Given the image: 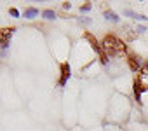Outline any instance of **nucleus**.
I'll return each instance as SVG.
<instances>
[{
    "mask_svg": "<svg viewBox=\"0 0 148 131\" xmlns=\"http://www.w3.org/2000/svg\"><path fill=\"white\" fill-rule=\"evenodd\" d=\"M101 46H103V51L108 52L110 56H122L127 51V46L124 44V40H120L115 35H106L103 39V44Z\"/></svg>",
    "mask_w": 148,
    "mask_h": 131,
    "instance_id": "obj_1",
    "label": "nucleus"
},
{
    "mask_svg": "<svg viewBox=\"0 0 148 131\" xmlns=\"http://www.w3.org/2000/svg\"><path fill=\"white\" fill-rule=\"evenodd\" d=\"M16 32L14 26H4L0 28V47L2 49H7L9 44H11V35Z\"/></svg>",
    "mask_w": 148,
    "mask_h": 131,
    "instance_id": "obj_2",
    "label": "nucleus"
},
{
    "mask_svg": "<svg viewBox=\"0 0 148 131\" xmlns=\"http://www.w3.org/2000/svg\"><path fill=\"white\" fill-rule=\"evenodd\" d=\"M148 91V84L141 79V75H138L134 79V96H136V101L141 103V93Z\"/></svg>",
    "mask_w": 148,
    "mask_h": 131,
    "instance_id": "obj_3",
    "label": "nucleus"
},
{
    "mask_svg": "<svg viewBox=\"0 0 148 131\" xmlns=\"http://www.w3.org/2000/svg\"><path fill=\"white\" fill-rule=\"evenodd\" d=\"M127 61H129V67H131V70H132V72H139V70H141V68H139L141 59H139V56H138V54L129 52V54H127Z\"/></svg>",
    "mask_w": 148,
    "mask_h": 131,
    "instance_id": "obj_4",
    "label": "nucleus"
},
{
    "mask_svg": "<svg viewBox=\"0 0 148 131\" xmlns=\"http://www.w3.org/2000/svg\"><path fill=\"white\" fill-rule=\"evenodd\" d=\"M61 75H59V86H64L66 84V81L70 79V65L64 61V63H61Z\"/></svg>",
    "mask_w": 148,
    "mask_h": 131,
    "instance_id": "obj_5",
    "label": "nucleus"
},
{
    "mask_svg": "<svg viewBox=\"0 0 148 131\" xmlns=\"http://www.w3.org/2000/svg\"><path fill=\"white\" fill-rule=\"evenodd\" d=\"M84 37H86V39L89 40V44H91V47H92V49H94V51H96L98 54H101V52H103V47L99 46V42L96 40V37H94V35H92L91 32H86V33H84Z\"/></svg>",
    "mask_w": 148,
    "mask_h": 131,
    "instance_id": "obj_6",
    "label": "nucleus"
},
{
    "mask_svg": "<svg viewBox=\"0 0 148 131\" xmlns=\"http://www.w3.org/2000/svg\"><path fill=\"white\" fill-rule=\"evenodd\" d=\"M23 16H25L26 19H33V18L38 16V9H35V7H28V9H25Z\"/></svg>",
    "mask_w": 148,
    "mask_h": 131,
    "instance_id": "obj_7",
    "label": "nucleus"
},
{
    "mask_svg": "<svg viewBox=\"0 0 148 131\" xmlns=\"http://www.w3.org/2000/svg\"><path fill=\"white\" fill-rule=\"evenodd\" d=\"M105 18L108 21H112V23H119V16L115 12H112V11H105Z\"/></svg>",
    "mask_w": 148,
    "mask_h": 131,
    "instance_id": "obj_8",
    "label": "nucleus"
},
{
    "mask_svg": "<svg viewBox=\"0 0 148 131\" xmlns=\"http://www.w3.org/2000/svg\"><path fill=\"white\" fill-rule=\"evenodd\" d=\"M42 16H44L45 19H56V12H54L52 9H45V11H42Z\"/></svg>",
    "mask_w": 148,
    "mask_h": 131,
    "instance_id": "obj_9",
    "label": "nucleus"
},
{
    "mask_svg": "<svg viewBox=\"0 0 148 131\" xmlns=\"http://www.w3.org/2000/svg\"><path fill=\"white\" fill-rule=\"evenodd\" d=\"M91 7H92V4H91V2H86V4L80 7V12H87V11H91Z\"/></svg>",
    "mask_w": 148,
    "mask_h": 131,
    "instance_id": "obj_10",
    "label": "nucleus"
},
{
    "mask_svg": "<svg viewBox=\"0 0 148 131\" xmlns=\"http://www.w3.org/2000/svg\"><path fill=\"white\" fill-rule=\"evenodd\" d=\"M9 14H11L12 18H19V11H18V9H14V7H12V9H9Z\"/></svg>",
    "mask_w": 148,
    "mask_h": 131,
    "instance_id": "obj_11",
    "label": "nucleus"
},
{
    "mask_svg": "<svg viewBox=\"0 0 148 131\" xmlns=\"http://www.w3.org/2000/svg\"><path fill=\"white\" fill-rule=\"evenodd\" d=\"M70 7H71V4H70V2H64V4H63V9H70Z\"/></svg>",
    "mask_w": 148,
    "mask_h": 131,
    "instance_id": "obj_12",
    "label": "nucleus"
},
{
    "mask_svg": "<svg viewBox=\"0 0 148 131\" xmlns=\"http://www.w3.org/2000/svg\"><path fill=\"white\" fill-rule=\"evenodd\" d=\"M138 32H139V33H145V32H146V28H145V26H138Z\"/></svg>",
    "mask_w": 148,
    "mask_h": 131,
    "instance_id": "obj_13",
    "label": "nucleus"
}]
</instances>
